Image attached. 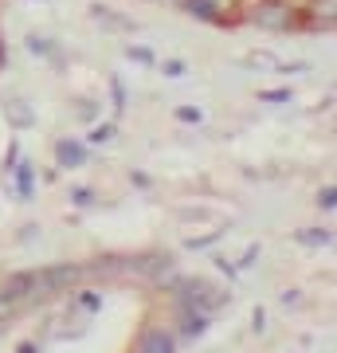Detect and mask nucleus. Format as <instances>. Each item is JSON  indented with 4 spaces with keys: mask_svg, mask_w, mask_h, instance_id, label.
<instances>
[{
    "mask_svg": "<svg viewBox=\"0 0 337 353\" xmlns=\"http://www.w3.org/2000/svg\"><path fill=\"white\" fill-rule=\"evenodd\" d=\"M239 20L271 36L302 32V8L290 0H239Z\"/></svg>",
    "mask_w": 337,
    "mask_h": 353,
    "instance_id": "f257e3e1",
    "label": "nucleus"
},
{
    "mask_svg": "<svg viewBox=\"0 0 337 353\" xmlns=\"http://www.w3.org/2000/svg\"><path fill=\"white\" fill-rule=\"evenodd\" d=\"M176 299H181V306H188V310L212 318L216 310L227 303V290L216 287L212 279L196 275V279H181V283H176Z\"/></svg>",
    "mask_w": 337,
    "mask_h": 353,
    "instance_id": "f03ea898",
    "label": "nucleus"
},
{
    "mask_svg": "<svg viewBox=\"0 0 337 353\" xmlns=\"http://www.w3.org/2000/svg\"><path fill=\"white\" fill-rule=\"evenodd\" d=\"M192 20L200 24H236L239 20V0H176Z\"/></svg>",
    "mask_w": 337,
    "mask_h": 353,
    "instance_id": "7ed1b4c3",
    "label": "nucleus"
},
{
    "mask_svg": "<svg viewBox=\"0 0 337 353\" xmlns=\"http://www.w3.org/2000/svg\"><path fill=\"white\" fill-rule=\"evenodd\" d=\"M337 24V0H310L302 8V32H334Z\"/></svg>",
    "mask_w": 337,
    "mask_h": 353,
    "instance_id": "20e7f679",
    "label": "nucleus"
},
{
    "mask_svg": "<svg viewBox=\"0 0 337 353\" xmlns=\"http://www.w3.org/2000/svg\"><path fill=\"white\" fill-rule=\"evenodd\" d=\"M87 157H90L87 141H79V138L55 141V165H59V169H79V165H87Z\"/></svg>",
    "mask_w": 337,
    "mask_h": 353,
    "instance_id": "39448f33",
    "label": "nucleus"
},
{
    "mask_svg": "<svg viewBox=\"0 0 337 353\" xmlns=\"http://www.w3.org/2000/svg\"><path fill=\"white\" fill-rule=\"evenodd\" d=\"M173 350H176V341H173L169 330H145V334H141L138 353H173Z\"/></svg>",
    "mask_w": 337,
    "mask_h": 353,
    "instance_id": "423d86ee",
    "label": "nucleus"
},
{
    "mask_svg": "<svg viewBox=\"0 0 337 353\" xmlns=\"http://www.w3.org/2000/svg\"><path fill=\"white\" fill-rule=\"evenodd\" d=\"M24 43H28V51H32L36 59H59V51H55V43H51L48 36H28Z\"/></svg>",
    "mask_w": 337,
    "mask_h": 353,
    "instance_id": "0eeeda50",
    "label": "nucleus"
},
{
    "mask_svg": "<svg viewBox=\"0 0 337 353\" xmlns=\"http://www.w3.org/2000/svg\"><path fill=\"white\" fill-rule=\"evenodd\" d=\"M90 12L99 16V24H106V28H114V32H130V24L125 20H118V12H110V8H102V4H94Z\"/></svg>",
    "mask_w": 337,
    "mask_h": 353,
    "instance_id": "6e6552de",
    "label": "nucleus"
},
{
    "mask_svg": "<svg viewBox=\"0 0 337 353\" xmlns=\"http://www.w3.org/2000/svg\"><path fill=\"white\" fill-rule=\"evenodd\" d=\"M4 106H8V114H12L16 126H32V122H36V114H28V102L12 99V102H4Z\"/></svg>",
    "mask_w": 337,
    "mask_h": 353,
    "instance_id": "1a4fd4ad",
    "label": "nucleus"
},
{
    "mask_svg": "<svg viewBox=\"0 0 337 353\" xmlns=\"http://www.w3.org/2000/svg\"><path fill=\"white\" fill-rule=\"evenodd\" d=\"M71 106H75V114L83 118V122H90V118L102 110V102H99V99H71Z\"/></svg>",
    "mask_w": 337,
    "mask_h": 353,
    "instance_id": "9d476101",
    "label": "nucleus"
},
{
    "mask_svg": "<svg viewBox=\"0 0 337 353\" xmlns=\"http://www.w3.org/2000/svg\"><path fill=\"white\" fill-rule=\"evenodd\" d=\"M176 122H204V110L200 106H176Z\"/></svg>",
    "mask_w": 337,
    "mask_h": 353,
    "instance_id": "9b49d317",
    "label": "nucleus"
},
{
    "mask_svg": "<svg viewBox=\"0 0 337 353\" xmlns=\"http://www.w3.org/2000/svg\"><path fill=\"white\" fill-rule=\"evenodd\" d=\"M329 236H334L329 228H322V232H318V228H310V232H302L298 240H302V243H322V248H325V243H329Z\"/></svg>",
    "mask_w": 337,
    "mask_h": 353,
    "instance_id": "f8f14e48",
    "label": "nucleus"
},
{
    "mask_svg": "<svg viewBox=\"0 0 337 353\" xmlns=\"http://www.w3.org/2000/svg\"><path fill=\"white\" fill-rule=\"evenodd\" d=\"M318 208H325V212H334L337 208V189L334 185H325V189L318 192Z\"/></svg>",
    "mask_w": 337,
    "mask_h": 353,
    "instance_id": "ddd939ff",
    "label": "nucleus"
},
{
    "mask_svg": "<svg viewBox=\"0 0 337 353\" xmlns=\"http://www.w3.org/2000/svg\"><path fill=\"white\" fill-rule=\"evenodd\" d=\"M16 185H20V192H32V165H20V169H16Z\"/></svg>",
    "mask_w": 337,
    "mask_h": 353,
    "instance_id": "4468645a",
    "label": "nucleus"
},
{
    "mask_svg": "<svg viewBox=\"0 0 337 353\" xmlns=\"http://www.w3.org/2000/svg\"><path fill=\"white\" fill-rule=\"evenodd\" d=\"M114 138V126H99V130H90V145H110Z\"/></svg>",
    "mask_w": 337,
    "mask_h": 353,
    "instance_id": "2eb2a0df",
    "label": "nucleus"
},
{
    "mask_svg": "<svg viewBox=\"0 0 337 353\" xmlns=\"http://www.w3.org/2000/svg\"><path fill=\"white\" fill-rule=\"evenodd\" d=\"M125 55H130V59H138V63H145V67L157 63V59H153V51H145V48H125Z\"/></svg>",
    "mask_w": 337,
    "mask_h": 353,
    "instance_id": "dca6fc26",
    "label": "nucleus"
},
{
    "mask_svg": "<svg viewBox=\"0 0 337 353\" xmlns=\"http://www.w3.org/2000/svg\"><path fill=\"white\" fill-rule=\"evenodd\" d=\"M16 310H20V306H16L12 299H8V294H0V322H4V318H12Z\"/></svg>",
    "mask_w": 337,
    "mask_h": 353,
    "instance_id": "f3484780",
    "label": "nucleus"
},
{
    "mask_svg": "<svg viewBox=\"0 0 337 353\" xmlns=\"http://www.w3.org/2000/svg\"><path fill=\"white\" fill-rule=\"evenodd\" d=\"M165 75H185V63H176V59H169V63H161Z\"/></svg>",
    "mask_w": 337,
    "mask_h": 353,
    "instance_id": "a211bd4d",
    "label": "nucleus"
},
{
    "mask_svg": "<svg viewBox=\"0 0 337 353\" xmlns=\"http://www.w3.org/2000/svg\"><path fill=\"white\" fill-rule=\"evenodd\" d=\"M8 67V51H4V43H0V71Z\"/></svg>",
    "mask_w": 337,
    "mask_h": 353,
    "instance_id": "6ab92c4d",
    "label": "nucleus"
},
{
    "mask_svg": "<svg viewBox=\"0 0 337 353\" xmlns=\"http://www.w3.org/2000/svg\"><path fill=\"white\" fill-rule=\"evenodd\" d=\"M20 353H36V345H20Z\"/></svg>",
    "mask_w": 337,
    "mask_h": 353,
    "instance_id": "aec40b11",
    "label": "nucleus"
},
{
    "mask_svg": "<svg viewBox=\"0 0 337 353\" xmlns=\"http://www.w3.org/2000/svg\"><path fill=\"white\" fill-rule=\"evenodd\" d=\"M173 4H176V0H173Z\"/></svg>",
    "mask_w": 337,
    "mask_h": 353,
    "instance_id": "412c9836",
    "label": "nucleus"
}]
</instances>
